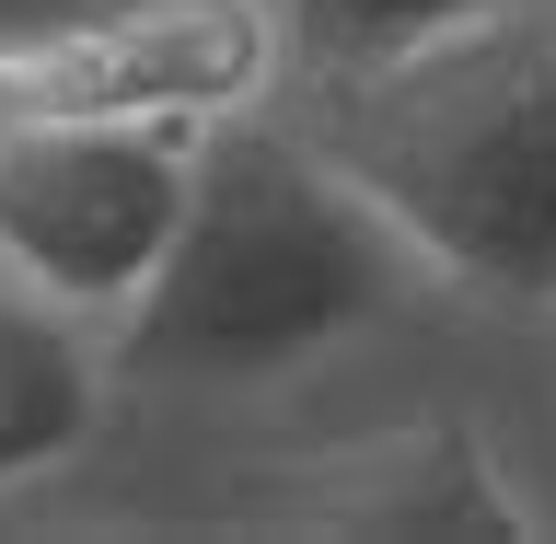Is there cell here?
I'll return each mask as SVG.
<instances>
[{
  "label": "cell",
  "mask_w": 556,
  "mask_h": 544,
  "mask_svg": "<svg viewBox=\"0 0 556 544\" xmlns=\"http://www.w3.org/2000/svg\"><path fill=\"white\" fill-rule=\"evenodd\" d=\"M267 104L429 278L556 313V0H498L348 69H290Z\"/></svg>",
  "instance_id": "obj_1"
},
{
  "label": "cell",
  "mask_w": 556,
  "mask_h": 544,
  "mask_svg": "<svg viewBox=\"0 0 556 544\" xmlns=\"http://www.w3.org/2000/svg\"><path fill=\"white\" fill-rule=\"evenodd\" d=\"M417 278L429 267L382 232V208L278 104H255L198 128L186 220L104 347H116V382H198V394L278 382L337 337L382 325Z\"/></svg>",
  "instance_id": "obj_2"
},
{
  "label": "cell",
  "mask_w": 556,
  "mask_h": 544,
  "mask_svg": "<svg viewBox=\"0 0 556 544\" xmlns=\"http://www.w3.org/2000/svg\"><path fill=\"white\" fill-rule=\"evenodd\" d=\"M198 128L128 116H0V278L116 337L186 220Z\"/></svg>",
  "instance_id": "obj_3"
},
{
  "label": "cell",
  "mask_w": 556,
  "mask_h": 544,
  "mask_svg": "<svg viewBox=\"0 0 556 544\" xmlns=\"http://www.w3.org/2000/svg\"><path fill=\"white\" fill-rule=\"evenodd\" d=\"M290 81L278 0H104L0 35V116H128V128H220Z\"/></svg>",
  "instance_id": "obj_4"
},
{
  "label": "cell",
  "mask_w": 556,
  "mask_h": 544,
  "mask_svg": "<svg viewBox=\"0 0 556 544\" xmlns=\"http://www.w3.org/2000/svg\"><path fill=\"white\" fill-rule=\"evenodd\" d=\"M104 394H116V347L104 325L35 302L0 278V498L35 476H59L70 452L104 429Z\"/></svg>",
  "instance_id": "obj_5"
},
{
  "label": "cell",
  "mask_w": 556,
  "mask_h": 544,
  "mask_svg": "<svg viewBox=\"0 0 556 544\" xmlns=\"http://www.w3.org/2000/svg\"><path fill=\"white\" fill-rule=\"evenodd\" d=\"M464 12H498V0H278L290 24V69H348V59H382L406 35H441Z\"/></svg>",
  "instance_id": "obj_6"
}]
</instances>
